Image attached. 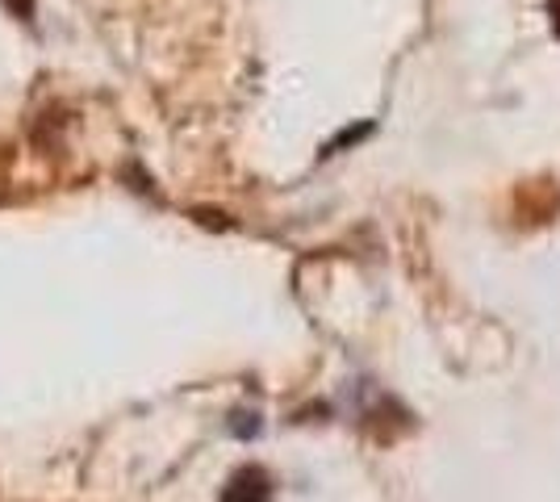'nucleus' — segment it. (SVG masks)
Returning a JSON list of instances; mask_svg holds the SVG:
<instances>
[{
  "mask_svg": "<svg viewBox=\"0 0 560 502\" xmlns=\"http://www.w3.org/2000/svg\"><path fill=\"white\" fill-rule=\"evenodd\" d=\"M9 9H13V13H18V17H30V4H25V0H9Z\"/></svg>",
  "mask_w": 560,
  "mask_h": 502,
  "instance_id": "f03ea898",
  "label": "nucleus"
},
{
  "mask_svg": "<svg viewBox=\"0 0 560 502\" xmlns=\"http://www.w3.org/2000/svg\"><path fill=\"white\" fill-rule=\"evenodd\" d=\"M264 499H268V478L259 469H243L231 481V494H226V502H264Z\"/></svg>",
  "mask_w": 560,
  "mask_h": 502,
  "instance_id": "f257e3e1",
  "label": "nucleus"
}]
</instances>
